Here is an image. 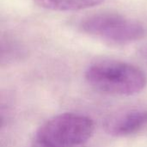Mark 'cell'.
Listing matches in <instances>:
<instances>
[{"mask_svg": "<svg viewBox=\"0 0 147 147\" xmlns=\"http://www.w3.org/2000/svg\"><path fill=\"white\" fill-rule=\"evenodd\" d=\"M85 79L94 89L115 96H133L146 86L145 73L137 66L118 60H102L91 64Z\"/></svg>", "mask_w": 147, "mask_h": 147, "instance_id": "1", "label": "cell"}, {"mask_svg": "<svg viewBox=\"0 0 147 147\" xmlns=\"http://www.w3.org/2000/svg\"><path fill=\"white\" fill-rule=\"evenodd\" d=\"M40 7L54 11H76L95 7L104 0H34Z\"/></svg>", "mask_w": 147, "mask_h": 147, "instance_id": "5", "label": "cell"}, {"mask_svg": "<svg viewBox=\"0 0 147 147\" xmlns=\"http://www.w3.org/2000/svg\"><path fill=\"white\" fill-rule=\"evenodd\" d=\"M24 55L22 47L15 39L9 36L2 38L1 40V62L10 63L21 59Z\"/></svg>", "mask_w": 147, "mask_h": 147, "instance_id": "6", "label": "cell"}, {"mask_svg": "<svg viewBox=\"0 0 147 147\" xmlns=\"http://www.w3.org/2000/svg\"><path fill=\"white\" fill-rule=\"evenodd\" d=\"M147 127V109H133L116 113L104 123L105 131L111 136L126 137Z\"/></svg>", "mask_w": 147, "mask_h": 147, "instance_id": "4", "label": "cell"}, {"mask_svg": "<svg viewBox=\"0 0 147 147\" xmlns=\"http://www.w3.org/2000/svg\"><path fill=\"white\" fill-rule=\"evenodd\" d=\"M138 53H139V55L141 57V59L147 64V44L141 46Z\"/></svg>", "mask_w": 147, "mask_h": 147, "instance_id": "7", "label": "cell"}, {"mask_svg": "<svg viewBox=\"0 0 147 147\" xmlns=\"http://www.w3.org/2000/svg\"><path fill=\"white\" fill-rule=\"evenodd\" d=\"M79 27L84 33L113 45L130 44L146 34L141 22L114 13L92 15L84 18Z\"/></svg>", "mask_w": 147, "mask_h": 147, "instance_id": "3", "label": "cell"}, {"mask_svg": "<svg viewBox=\"0 0 147 147\" xmlns=\"http://www.w3.org/2000/svg\"><path fill=\"white\" fill-rule=\"evenodd\" d=\"M94 132L93 121L81 114L64 113L45 121L37 130L36 141L43 147H77Z\"/></svg>", "mask_w": 147, "mask_h": 147, "instance_id": "2", "label": "cell"}]
</instances>
